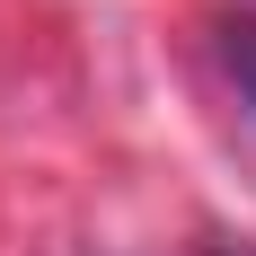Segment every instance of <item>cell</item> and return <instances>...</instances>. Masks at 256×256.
<instances>
[{"mask_svg": "<svg viewBox=\"0 0 256 256\" xmlns=\"http://www.w3.org/2000/svg\"><path fill=\"white\" fill-rule=\"evenodd\" d=\"M221 256H256V248H221Z\"/></svg>", "mask_w": 256, "mask_h": 256, "instance_id": "7a4b0ae2", "label": "cell"}, {"mask_svg": "<svg viewBox=\"0 0 256 256\" xmlns=\"http://www.w3.org/2000/svg\"><path fill=\"white\" fill-rule=\"evenodd\" d=\"M212 53H221V71H230L238 106L256 115V9H238V18H221V26H212Z\"/></svg>", "mask_w": 256, "mask_h": 256, "instance_id": "6da1fadb", "label": "cell"}]
</instances>
